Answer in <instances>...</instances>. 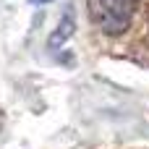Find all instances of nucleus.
<instances>
[{"mask_svg": "<svg viewBox=\"0 0 149 149\" xmlns=\"http://www.w3.org/2000/svg\"><path fill=\"white\" fill-rule=\"evenodd\" d=\"M141 0H86L89 21L97 31L107 37H118L128 31V26L136 18Z\"/></svg>", "mask_w": 149, "mask_h": 149, "instance_id": "nucleus-1", "label": "nucleus"}, {"mask_svg": "<svg viewBox=\"0 0 149 149\" xmlns=\"http://www.w3.org/2000/svg\"><path fill=\"white\" fill-rule=\"evenodd\" d=\"M73 31H76V13H73V5H68L65 13H63V18L58 21V26L52 31V37H50V47L58 50L60 45H65L73 37Z\"/></svg>", "mask_w": 149, "mask_h": 149, "instance_id": "nucleus-2", "label": "nucleus"}]
</instances>
